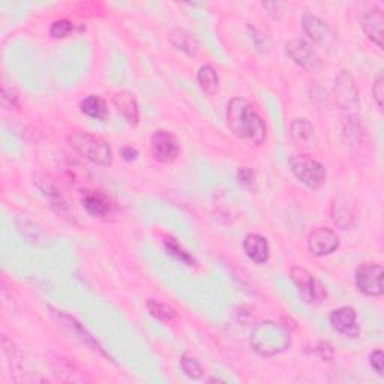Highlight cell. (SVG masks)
<instances>
[{
  "mask_svg": "<svg viewBox=\"0 0 384 384\" xmlns=\"http://www.w3.org/2000/svg\"><path fill=\"white\" fill-rule=\"evenodd\" d=\"M227 125L236 137L260 146L266 140V125L254 105L243 98H234L227 105Z\"/></svg>",
  "mask_w": 384,
  "mask_h": 384,
  "instance_id": "6da1fadb",
  "label": "cell"
},
{
  "mask_svg": "<svg viewBox=\"0 0 384 384\" xmlns=\"http://www.w3.org/2000/svg\"><path fill=\"white\" fill-rule=\"evenodd\" d=\"M249 342L257 354L263 358H273L290 349L291 336L282 324L263 321L255 326Z\"/></svg>",
  "mask_w": 384,
  "mask_h": 384,
  "instance_id": "7a4b0ae2",
  "label": "cell"
},
{
  "mask_svg": "<svg viewBox=\"0 0 384 384\" xmlns=\"http://www.w3.org/2000/svg\"><path fill=\"white\" fill-rule=\"evenodd\" d=\"M70 146L86 159L96 166L109 167L113 162V153L110 144L102 140L101 137L92 136V134L83 132V131H75L71 136H68Z\"/></svg>",
  "mask_w": 384,
  "mask_h": 384,
  "instance_id": "3957f363",
  "label": "cell"
},
{
  "mask_svg": "<svg viewBox=\"0 0 384 384\" xmlns=\"http://www.w3.org/2000/svg\"><path fill=\"white\" fill-rule=\"evenodd\" d=\"M288 164H290L293 175L299 179L305 186H308L310 189H319L324 185L326 170L319 161H315L306 155H296L290 158Z\"/></svg>",
  "mask_w": 384,
  "mask_h": 384,
  "instance_id": "277c9868",
  "label": "cell"
},
{
  "mask_svg": "<svg viewBox=\"0 0 384 384\" xmlns=\"http://www.w3.org/2000/svg\"><path fill=\"white\" fill-rule=\"evenodd\" d=\"M285 53L290 59L299 65L301 68L306 71H317L321 66L320 56L317 54V51L312 48L310 42H306L305 40H290L285 44Z\"/></svg>",
  "mask_w": 384,
  "mask_h": 384,
  "instance_id": "5b68a950",
  "label": "cell"
},
{
  "mask_svg": "<svg viewBox=\"0 0 384 384\" xmlns=\"http://www.w3.org/2000/svg\"><path fill=\"white\" fill-rule=\"evenodd\" d=\"M383 266L377 263H365L356 271L358 290L367 296H381L383 288Z\"/></svg>",
  "mask_w": 384,
  "mask_h": 384,
  "instance_id": "8992f818",
  "label": "cell"
},
{
  "mask_svg": "<svg viewBox=\"0 0 384 384\" xmlns=\"http://www.w3.org/2000/svg\"><path fill=\"white\" fill-rule=\"evenodd\" d=\"M152 155L162 164L175 162L180 153V144L177 138L168 131H157L150 138Z\"/></svg>",
  "mask_w": 384,
  "mask_h": 384,
  "instance_id": "52a82bcc",
  "label": "cell"
},
{
  "mask_svg": "<svg viewBox=\"0 0 384 384\" xmlns=\"http://www.w3.org/2000/svg\"><path fill=\"white\" fill-rule=\"evenodd\" d=\"M291 280L306 303H317L324 297L323 287L315 281V278L303 267L291 269Z\"/></svg>",
  "mask_w": 384,
  "mask_h": 384,
  "instance_id": "ba28073f",
  "label": "cell"
},
{
  "mask_svg": "<svg viewBox=\"0 0 384 384\" xmlns=\"http://www.w3.org/2000/svg\"><path fill=\"white\" fill-rule=\"evenodd\" d=\"M302 26L306 35H308L315 44L326 48H329L335 44L336 41L335 32L332 31V27L328 23L321 20L320 17L306 13L302 17Z\"/></svg>",
  "mask_w": 384,
  "mask_h": 384,
  "instance_id": "9c48e42d",
  "label": "cell"
},
{
  "mask_svg": "<svg viewBox=\"0 0 384 384\" xmlns=\"http://www.w3.org/2000/svg\"><path fill=\"white\" fill-rule=\"evenodd\" d=\"M308 249L315 257H324L336 251L339 246V239L330 228H317L308 236Z\"/></svg>",
  "mask_w": 384,
  "mask_h": 384,
  "instance_id": "30bf717a",
  "label": "cell"
},
{
  "mask_svg": "<svg viewBox=\"0 0 384 384\" xmlns=\"http://www.w3.org/2000/svg\"><path fill=\"white\" fill-rule=\"evenodd\" d=\"M329 321L332 328L345 336H350V338H356L359 335L358 328V314L350 306H342V308L335 310L330 317Z\"/></svg>",
  "mask_w": 384,
  "mask_h": 384,
  "instance_id": "8fae6325",
  "label": "cell"
},
{
  "mask_svg": "<svg viewBox=\"0 0 384 384\" xmlns=\"http://www.w3.org/2000/svg\"><path fill=\"white\" fill-rule=\"evenodd\" d=\"M335 95L336 102L344 109H351L358 105V89L356 84H354L353 77L349 72H341L338 75V79L335 80Z\"/></svg>",
  "mask_w": 384,
  "mask_h": 384,
  "instance_id": "7c38bea8",
  "label": "cell"
},
{
  "mask_svg": "<svg viewBox=\"0 0 384 384\" xmlns=\"http://www.w3.org/2000/svg\"><path fill=\"white\" fill-rule=\"evenodd\" d=\"M360 26L363 29V32L367 33L369 40L377 44L380 48L383 47V24H384V18L383 13L378 8H372L363 11L359 17Z\"/></svg>",
  "mask_w": 384,
  "mask_h": 384,
  "instance_id": "4fadbf2b",
  "label": "cell"
},
{
  "mask_svg": "<svg viewBox=\"0 0 384 384\" xmlns=\"http://www.w3.org/2000/svg\"><path fill=\"white\" fill-rule=\"evenodd\" d=\"M243 249L246 255L257 264L267 263L271 257V248H269L267 239L260 234H249L243 240Z\"/></svg>",
  "mask_w": 384,
  "mask_h": 384,
  "instance_id": "5bb4252c",
  "label": "cell"
},
{
  "mask_svg": "<svg viewBox=\"0 0 384 384\" xmlns=\"http://www.w3.org/2000/svg\"><path fill=\"white\" fill-rule=\"evenodd\" d=\"M113 102L116 105L118 111L125 118V120L132 125V127H136L140 120V111L134 95L127 90L118 92L113 96Z\"/></svg>",
  "mask_w": 384,
  "mask_h": 384,
  "instance_id": "9a60e30c",
  "label": "cell"
},
{
  "mask_svg": "<svg viewBox=\"0 0 384 384\" xmlns=\"http://www.w3.org/2000/svg\"><path fill=\"white\" fill-rule=\"evenodd\" d=\"M81 205L86 212L92 216H105L110 212V200L105 197L102 192L96 191H86L84 195L81 197Z\"/></svg>",
  "mask_w": 384,
  "mask_h": 384,
  "instance_id": "2e32d148",
  "label": "cell"
},
{
  "mask_svg": "<svg viewBox=\"0 0 384 384\" xmlns=\"http://www.w3.org/2000/svg\"><path fill=\"white\" fill-rule=\"evenodd\" d=\"M290 136L293 141L302 147H311L315 141V131L308 119H296L291 123Z\"/></svg>",
  "mask_w": 384,
  "mask_h": 384,
  "instance_id": "e0dca14e",
  "label": "cell"
},
{
  "mask_svg": "<svg viewBox=\"0 0 384 384\" xmlns=\"http://www.w3.org/2000/svg\"><path fill=\"white\" fill-rule=\"evenodd\" d=\"M81 111L92 119L96 120H105L109 116V110L107 105H105V101L101 98L99 95H89L81 101L80 104Z\"/></svg>",
  "mask_w": 384,
  "mask_h": 384,
  "instance_id": "ac0fdd59",
  "label": "cell"
},
{
  "mask_svg": "<svg viewBox=\"0 0 384 384\" xmlns=\"http://www.w3.org/2000/svg\"><path fill=\"white\" fill-rule=\"evenodd\" d=\"M170 42L176 48V50L185 53L188 56H195L198 51V44L194 40V36L189 35L185 31H180V29H176L175 32H171Z\"/></svg>",
  "mask_w": 384,
  "mask_h": 384,
  "instance_id": "d6986e66",
  "label": "cell"
},
{
  "mask_svg": "<svg viewBox=\"0 0 384 384\" xmlns=\"http://www.w3.org/2000/svg\"><path fill=\"white\" fill-rule=\"evenodd\" d=\"M197 79H198L201 89H203L206 93H209V95L216 93V90L219 88V79H218L216 71L212 68V66H209V65L201 66V68L198 70Z\"/></svg>",
  "mask_w": 384,
  "mask_h": 384,
  "instance_id": "ffe728a7",
  "label": "cell"
},
{
  "mask_svg": "<svg viewBox=\"0 0 384 384\" xmlns=\"http://www.w3.org/2000/svg\"><path fill=\"white\" fill-rule=\"evenodd\" d=\"M146 306H147L149 314L153 317V319H157L159 321L168 323V321L176 319V311L164 302L157 301V299H149Z\"/></svg>",
  "mask_w": 384,
  "mask_h": 384,
  "instance_id": "44dd1931",
  "label": "cell"
},
{
  "mask_svg": "<svg viewBox=\"0 0 384 384\" xmlns=\"http://www.w3.org/2000/svg\"><path fill=\"white\" fill-rule=\"evenodd\" d=\"M57 317H59V319L62 320V323H65L66 326H68L70 329H75L77 335H80V339L86 344V345H89V347H92L93 350H98L101 354H104V350L99 347V344L98 342H95V339L92 338V336L86 332V329L83 328V326L80 323H77L72 317L70 315H66V314H62V312H57Z\"/></svg>",
  "mask_w": 384,
  "mask_h": 384,
  "instance_id": "7402d4cb",
  "label": "cell"
},
{
  "mask_svg": "<svg viewBox=\"0 0 384 384\" xmlns=\"http://www.w3.org/2000/svg\"><path fill=\"white\" fill-rule=\"evenodd\" d=\"M180 365H182V369H184V372L191 378L197 380L203 376V369H201L200 363L194 358L188 356V354H184V356H182Z\"/></svg>",
  "mask_w": 384,
  "mask_h": 384,
  "instance_id": "603a6c76",
  "label": "cell"
},
{
  "mask_svg": "<svg viewBox=\"0 0 384 384\" xmlns=\"http://www.w3.org/2000/svg\"><path fill=\"white\" fill-rule=\"evenodd\" d=\"M166 248H167V251L171 254V255H175L177 260L180 262H184L186 264H192L194 263V258H192L184 248H182L175 239H167L166 240Z\"/></svg>",
  "mask_w": 384,
  "mask_h": 384,
  "instance_id": "cb8c5ba5",
  "label": "cell"
},
{
  "mask_svg": "<svg viewBox=\"0 0 384 384\" xmlns=\"http://www.w3.org/2000/svg\"><path fill=\"white\" fill-rule=\"evenodd\" d=\"M74 32V23H71L70 20H57L51 24L50 33L56 40H61V38H66L70 36Z\"/></svg>",
  "mask_w": 384,
  "mask_h": 384,
  "instance_id": "d4e9b609",
  "label": "cell"
},
{
  "mask_svg": "<svg viewBox=\"0 0 384 384\" xmlns=\"http://www.w3.org/2000/svg\"><path fill=\"white\" fill-rule=\"evenodd\" d=\"M314 354H315V356H319L324 362H330L333 359V349H332L330 342L320 341L314 347Z\"/></svg>",
  "mask_w": 384,
  "mask_h": 384,
  "instance_id": "484cf974",
  "label": "cell"
},
{
  "mask_svg": "<svg viewBox=\"0 0 384 384\" xmlns=\"http://www.w3.org/2000/svg\"><path fill=\"white\" fill-rule=\"evenodd\" d=\"M372 96H374V99H376L378 109H383V98H384V79H383V74H380L377 77L376 83H374V86H372Z\"/></svg>",
  "mask_w": 384,
  "mask_h": 384,
  "instance_id": "4316f807",
  "label": "cell"
},
{
  "mask_svg": "<svg viewBox=\"0 0 384 384\" xmlns=\"http://www.w3.org/2000/svg\"><path fill=\"white\" fill-rule=\"evenodd\" d=\"M369 363H371L372 369L376 371L378 376H383V374H384V356H383L381 350H376L371 354Z\"/></svg>",
  "mask_w": 384,
  "mask_h": 384,
  "instance_id": "83f0119b",
  "label": "cell"
},
{
  "mask_svg": "<svg viewBox=\"0 0 384 384\" xmlns=\"http://www.w3.org/2000/svg\"><path fill=\"white\" fill-rule=\"evenodd\" d=\"M237 179L242 185H251L254 182V171L248 167H240L237 171Z\"/></svg>",
  "mask_w": 384,
  "mask_h": 384,
  "instance_id": "f1b7e54d",
  "label": "cell"
},
{
  "mask_svg": "<svg viewBox=\"0 0 384 384\" xmlns=\"http://www.w3.org/2000/svg\"><path fill=\"white\" fill-rule=\"evenodd\" d=\"M122 157L125 161H136L137 157H138V152L131 147V146H127V147H123L122 150Z\"/></svg>",
  "mask_w": 384,
  "mask_h": 384,
  "instance_id": "f546056e",
  "label": "cell"
}]
</instances>
